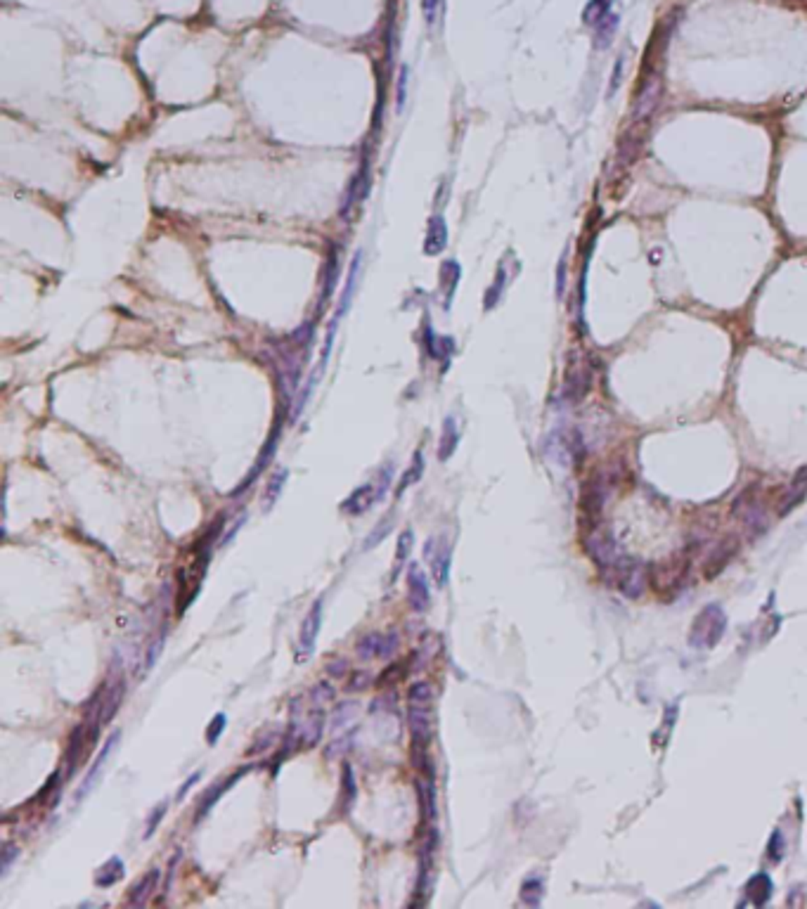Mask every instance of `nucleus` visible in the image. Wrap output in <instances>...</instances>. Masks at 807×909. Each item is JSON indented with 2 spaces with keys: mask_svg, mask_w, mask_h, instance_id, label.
Here are the masks:
<instances>
[{
  "mask_svg": "<svg viewBox=\"0 0 807 909\" xmlns=\"http://www.w3.org/2000/svg\"><path fill=\"white\" fill-rule=\"evenodd\" d=\"M389 483H391V469H384L381 471V481L367 483V486L358 488V491H353L351 498H348L344 505H341V512L351 514V516L365 514L367 509L374 505V502H379L384 498V491L389 488Z\"/></svg>",
  "mask_w": 807,
  "mask_h": 909,
  "instance_id": "nucleus-2",
  "label": "nucleus"
},
{
  "mask_svg": "<svg viewBox=\"0 0 807 909\" xmlns=\"http://www.w3.org/2000/svg\"><path fill=\"white\" fill-rule=\"evenodd\" d=\"M419 794H421V808H424L426 819H436V817H438V808H436V786H433V779H426V784H419Z\"/></svg>",
  "mask_w": 807,
  "mask_h": 909,
  "instance_id": "nucleus-22",
  "label": "nucleus"
},
{
  "mask_svg": "<svg viewBox=\"0 0 807 909\" xmlns=\"http://www.w3.org/2000/svg\"><path fill=\"white\" fill-rule=\"evenodd\" d=\"M421 467H424V462H421V455L417 453V457H414V462H412V467L405 471L403 481H401V486H398V493H396V495H398V498H401V495H403V491H405V488H407V486H410V483L414 481V478H419V471H421Z\"/></svg>",
  "mask_w": 807,
  "mask_h": 909,
  "instance_id": "nucleus-28",
  "label": "nucleus"
},
{
  "mask_svg": "<svg viewBox=\"0 0 807 909\" xmlns=\"http://www.w3.org/2000/svg\"><path fill=\"white\" fill-rule=\"evenodd\" d=\"M438 7H441V0H421V10H424V17H426L428 24H433L436 21Z\"/></svg>",
  "mask_w": 807,
  "mask_h": 909,
  "instance_id": "nucleus-33",
  "label": "nucleus"
},
{
  "mask_svg": "<svg viewBox=\"0 0 807 909\" xmlns=\"http://www.w3.org/2000/svg\"><path fill=\"white\" fill-rule=\"evenodd\" d=\"M521 900L530 907L540 905V900H543V881H540V878H528V881L521 885Z\"/></svg>",
  "mask_w": 807,
  "mask_h": 909,
  "instance_id": "nucleus-24",
  "label": "nucleus"
},
{
  "mask_svg": "<svg viewBox=\"0 0 807 909\" xmlns=\"http://www.w3.org/2000/svg\"><path fill=\"white\" fill-rule=\"evenodd\" d=\"M564 279H566V268L561 265V268H559V294L564 292Z\"/></svg>",
  "mask_w": 807,
  "mask_h": 909,
  "instance_id": "nucleus-37",
  "label": "nucleus"
},
{
  "mask_svg": "<svg viewBox=\"0 0 807 909\" xmlns=\"http://www.w3.org/2000/svg\"><path fill=\"white\" fill-rule=\"evenodd\" d=\"M407 600H410L412 609L419 613H424L428 604H431V590H428L426 573L419 566H412L410 573H407Z\"/></svg>",
  "mask_w": 807,
  "mask_h": 909,
  "instance_id": "nucleus-6",
  "label": "nucleus"
},
{
  "mask_svg": "<svg viewBox=\"0 0 807 909\" xmlns=\"http://www.w3.org/2000/svg\"><path fill=\"white\" fill-rule=\"evenodd\" d=\"M17 855H19V848H14L12 843L3 846V864H0V871H3V874H7V869H10V864Z\"/></svg>",
  "mask_w": 807,
  "mask_h": 909,
  "instance_id": "nucleus-32",
  "label": "nucleus"
},
{
  "mask_svg": "<svg viewBox=\"0 0 807 909\" xmlns=\"http://www.w3.org/2000/svg\"><path fill=\"white\" fill-rule=\"evenodd\" d=\"M658 98H661V81L658 76H651L647 83L642 86L639 95H637V102L632 107V119L634 121H647L654 109L658 105Z\"/></svg>",
  "mask_w": 807,
  "mask_h": 909,
  "instance_id": "nucleus-8",
  "label": "nucleus"
},
{
  "mask_svg": "<svg viewBox=\"0 0 807 909\" xmlns=\"http://www.w3.org/2000/svg\"><path fill=\"white\" fill-rule=\"evenodd\" d=\"M391 528H394V519H391V516H386V519H384L381 523H376V528L372 530V533H369V538H367L362 547H365V550H372L374 545L384 543V538L391 533Z\"/></svg>",
  "mask_w": 807,
  "mask_h": 909,
  "instance_id": "nucleus-25",
  "label": "nucleus"
},
{
  "mask_svg": "<svg viewBox=\"0 0 807 909\" xmlns=\"http://www.w3.org/2000/svg\"><path fill=\"white\" fill-rule=\"evenodd\" d=\"M405 100H407V66H403V69H401V78H398V102H396V107L403 109L405 107Z\"/></svg>",
  "mask_w": 807,
  "mask_h": 909,
  "instance_id": "nucleus-31",
  "label": "nucleus"
},
{
  "mask_svg": "<svg viewBox=\"0 0 807 909\" xmlns=\"http://www.w3.org/2000/svg\"><path fill=\"white\" fill-rule=\"evenodd\" d=\"M118 736H121V731H114L112 736H109V741L102 746V751L98 753V760H95L93 763V767L91 770H88V774H86V779H83V784L78 786V791H76V801H83V798L91 794V791L95 789V784H98L100 781V774H102V767L107 765V760H109V756H112V751L118 746Z\"/></svg>",
  "mask_w": 807,
  "mask_h": 909,
  "instance_id": "nucleus-7",
  "label": "nucleus"
},
{
  "mask_svg": "<svg viewBox=\"0 0 807 909\" xmlns=\"http://www.w3.org/2000/svg\"><path fill=\"white\" fill-rule=\"evenodd\" d=\"M225 725H227V718L223 713H218L216 718H213L211 722H209V727H206V744H216L218 739H220V734H223V729H225Z\"/></svg>",
  "mask_w": 807,
  "mask_h": 909,
  "instance_id": "nucleus-26",
  "label": "nucleus"
},
{
  "mask_svg": "<svg viewBox=\"0 0 807 909\" xmlns=\"http://www.w3.org/2000/svg\"><path fill=\"white\" fill-rule=\"evenodd\" d=\"M341 786H344V796H346V801H348V805L353 803V798H355V777H353V767L351 765H344V779H341Z\"/></svg>",
  "mask_w": 807,
  "mask_h": 909,
  "instance_id": "nucleus-30",
  "label": "nucleus"
},
{
  "mask_svg": "<svg viewBox=\"0 0 807 909\" xmlns=\"http://www.w3.org/2000/svg\"><path fill=\"white\" fill-rule=\"evenodd\" d=\"M407 720H410V731L414 739V746L417 749H426L433 739V715L428 706H410V713H407Z\"/></svg>",
  "mask_w": 807,
  "mask_h": 909,
  "instance_id": "nucleus-4",
  "label": "nucleus"
},
{
  "mask_svg": "<svg viewBox=\"0 0 807 909\" xmlns=\"http://www.w3.org/2000/svg\"><path fill=\"white\" fill-rule=\"evenodd\" d=\"M166 810H168V803L166 801L159 803L157 808L152 810V815H150V819H147V826H145V838H152V833L157 831V826L161 824V819H164Z\"/></svg>",
  "mask_w": 807,
  "mask_h": 909,
  "instance_id": "nucleus-27",
  "label": "nucleus"
},
{
  "mask_svg": "<svg viewBox=\"0 0 807 909\" xmlns=\"http://www.w3.org/2000/svg\"><path fill=\"white\" fill-rule=\"evenodd\" d=\"M123 874H125V869H123L121 857H109V860L102 864L98 871H95V883H98L100 888H109V885L121 881Z\"/></svg>",
  "mask_w": 807,
  "mask_h": 909,
  "instance_id": "nucleus-12",
  "label": "nucleus"
},
{
  "mask_svg": "<svg viewBox=\"0 0 807 909\" xmlns=\"http://www.w3.org/2000/svg\"><path fill=\"white\" fill-rule=\"evenodd\" d=\"M159 869H150L147 871V874L140 878V881L133 885L130 888V893H128V903L130 905H145L147 903V898L152 895L154 893V888H157V883H159Z\"/></svg>",
  "mask_w": 807,
  "mask_h": 909,
  "instance_id": "nucleus-11",
  "label": "nucleus"
},
{
  "mask_svg": "<svg viewBox=\"0 0 807 909\" xmlns=\"http://www.w3.org/2000/svg\"><path fill=\"white\" fill-rule=\"evenodd\" d=\"M358 268H360V254H355L353 265H351V275H348V282H346V289H344L341 306H339L334 320H339V317H341L346 310H348V306H351V299H353V292H355V279H358Z\"/></svg>",
  "mask_w": 807,
  "mask_h": 909,
  "instance_id": "nucleus-21",
  "label": "nucleus"
},
{
  "mask_svg": "<svg viewBox=\"0 0 807 909\" xmlns=\"http://www.w3.org/2000/svg\"><path fill=\"white\" fill-rule=\"evenodd\" d=\"M327 670L331 672V675L341 677V675H344V672L348 670V666H346V661H341V666H331V663H329V666H327Z\"/></svg>",
  "mask_w": 807,
  "mask_h": 909,
  "instance_id": "nucleus-36",
  "label": "nucleus"
},
{
  "mask_svg": "<svg viewBox=\"0 0 807 909\" xmlns=\"http://www.w3.org/2000/svg\"><path fill=\"white\" fill-rule=\"evenodd\" d=\"M367 672H355V675L351 677V684H348V689L351 692H355V689H365L367 687Z\"/></svg>",
  "mask_w": 807,
  "mask_h": 909,
  "instance_id": "nucleus-34",
  "label": "nucleus"
},
{
  "mask_svg": "<svg viewBox=\"0 0 807 909\" xmlns=\"http://www.w3.org/2000/svg\"><path fill=\"white\" fill-rule=\"evenodd\" d=\"M457 443H460V431H457V422L453 417H448L446 422H443V438H441V446H438V457L443 462L446 460H450V455L455 453L457 450Z\"/></svg>",
  "mask_w": 807,
  "mask_h": 909,
  "instance_id": "nucleus-15",
  "label": "nucleus"
},
{
  "mask_svg": "<svg viewBox=\"0 0 807 909\" xmlns=\"http://www.w3.org/2000/svg\"><path fill=\"white\" fill-rule=\"evenodd\" d=\"M446 240H448L446 223H443V218H436L431 223V230H428V237H426V251L428 254L441 251L443 247H446Z\"/></svg>",
  "mask_w": 807,
  "mask_h": 909,
  "instance_id": "nucleus-20",
  "label": "nucleus"
},
{
  "mask_svg": "<svg viewBox=\"0 0 807 909\" xmlns=\"http://www.w3.org/2000/svg\"><path fill=\"white\" fill-rule=\"evenodd\" d=\"M616 29H618V14L609 12L595 26V48L597 50H606V48H609L611 41H613V36H616Z\"/></svg>",
  "mask_w": 807,
  "mask_h": 909,
  "instance_id": "nucleus-14",
  "label": "nucleus"
},
{
  "mask_svg": "<svg viewBox=\"0 0 807 909\" xmlns=\"http://www.w3.org/2000/svg\"><path fill=\"white\" fill-rule=\"evenodd\" d=\"M199 779H202V772H195V774H192V777H190V779H185V784H183L180 789H178V796H175V798H178V801H183V798H185V794H187V789H192V786H195Z\"/></svg>",
  "mask_w": 807,
  "mask_h": 909,
  "instance_id": "nucleus-35",
  "label": "nucleus"
},
{
  "mask_svg": "<svg viewBox=\"0 0 807 909\" xmlns=\"http://www.w3.org/2000/svg\"><path fill=\"white\" fill-rule=\"evenodd\" d=\"M322 606H324V600L320 597V600H315V604L310 606L308 616L303 618V623H301L299 654H303V656H310L315 652V642H317V635H320V627H322Z\"/></svg>",
  "mask_w": 807,
  "mask_h": 909,
  "instance_id": "nucleus-3",
  "label": "nucleus"
},
{
  "mask_svg": "<svg viewBox=\"0 0 807 909\" xmlns=\"http://www.w3.org/2000/svg\"><path fill=\"white\" fill-rule=\"evenodd\" d=\"M426 557H428V561H431V575H433L436 587L443 590L448 582V575H450V559H453V552H450L446 540H441V550H436V554L426 552Z\"/></svg>",
  "mask_w": 807,
  "mask_h": 909,
  "instance_id": "nucleus-9",
  "label": "nucleus"
},
{
  "mask_svg": "<svg viewBox=\"0 0 807 909\" xmlns=\"http://www.w3.org/2000/svg\"><path fill=\"white\" fill-rule=\"evenodd\" d=\"M724 625H727V618H724L720 606H706V609L694 618L689 642L699 649L715 647L724 635Z\"/></svg>",
  "mask_w": 807,
  "mask_h": 909,
  "instance_id": "nucleus-1",
  "label": "nucleus"
},
{
  "mask_svg": "<svg viewBox=\"0 0 807 909\" xmlns=\"http://www.w3.org/2000/svg\"><path fill=\"white\" fill-rule=\"evenodd\" d=\"M431 697H433V689L428 682H414L410 689H407V701H410V706H428L431 704Z\"/></svg>",
  "mask_w": 807,
  "mask_h": 909,
  "instance_id": "nucleus-23",
  "label": "nucleus"
},
{
  "mask_svg": "<svg viewBox=\"0 0 807 909\" xmlns=\"http://www.w3.org/2000/svg\"><path fill=\"white\" fill-rule=\"evenodd\" d=\"M616 575V585L620 592L627 597H637L644 587V568L634 561H616V568H611Z\"/></svg>",
  "mask_w": 807,
  "mask_h": 909,
  "instance_id": "nucleus-5",
  "label": "nucleus"
},
{
  "mask_svg": "<svg viewBox=\"0 0 807 909\" xmlns=\"http://www.w3.org/2000/svg\"><path fill=\"white\" fill-rule=\"evenodd\" d=\"M412 545H414V535H412V530L410 528H405L401 535H398V547H396V559H394V575H391V580H396L398 578V573L403 571V566H405V561L410 559V552H412Z\"/></svg>",
  "mask_w": 807,
  "mask_h": 909,
  "instance_id": "nucleus-16",
  "label": "nucleus"
},
{
  "mask_svg": "<svg viewBox=\"0 0 807 909\" xmlns=\"http://www.w3.org/2000/svg\"><path fill=\"white\" fill-rule=\"evenodd\" d=\"M746 895H749V900L753 905H758V907L765 905L769 900V895H772V878H769L767 874L753 876L749 881V885H746Z\"/></svg>",
  "mask_w": 807,
  "mask_h": 909,
  "instance_id": "nucleus-13",
  "label": "nucleus"
},
{
  "mask_svg": "<svg viewBox=\"0 0 807 909\" xmlns=\"http://www.w3.org/2000/svg\"><path fill=\"white\" fill-rule=\"evenodd\" d=\"M287 476H289V471L282 469V471H277V474L268 481V491H265V498H263V509H265V512H270L272 505L277 502V498L282 495L284 483H287Z\"/></svg>",
  "mask_w": 807,
  "mask_h": 909,
  "instance_id": "nucleus-18",
  "label": "nucleus"
},
{
  "mask_svg": "<svg viewBox=\"0 0 807 909\" xmlns=\"http://www.w3.org/2000/svg\"><path fill=\"white\" fill-rule=\"evenodd\" d=\"M247 772H249V767H247V770H240V772H235L230 779L220 781V784H216V786H213L211 791H206V794H204V798H202V803H199V808H197V822H199V819H204L206 815H209V812H211V808H213V805H216V803L220 801V798H223V794H225V791H230V789H232V786L237 784V781H240V779H242V774H247Z\"/></svg>",
  "mask_w": 807,
  "mask_h": 909,
  "instance_id": "nucleus-10",
  "label": "nucleus"
},
{
  "mask_svg": "<svg viewBox=\"0 0 807 909\" xmlns=\"http://www.w3.org/2000/svg\"><path fill=\"white\" fill-rule=\"evenodd\" d=\"M310 699H313V704H324V701H331V699H334V687H331L329 682H320L313 692H310Z\"/></svg>",
  "mask_w": 807,
  "mask_h": 909,
  "instance_id": "nucleus-29",
  "label": "nucleus"
},
{
  "mask_svg": "<svg viewBox=\"0 0 807 909\" xmlns=\"http://www.w3.org/2000/svg\"><path fill=\"white\" fill-rule=\"evenodd\" d=\"M381 649H384V635H379V632L365 635V637L358 642V654H360V659H365V661L381 659Z\"/></svg>",
  "mask_w": 807,
  "mask_h": 909,
  "instance_id": "nucleus-17",
  "label": "nucleus"
},
{
  "mask_svg": "<svg viewBox=\"0 0 807 909\" xmlns=\"http://www.w3.org/2000/svg\"><path fill=\"white\" fill-rule=\"evenodd\" d=\"M611 5H613V0H590V5L585 7V12H582L585 24L597 26L599 21L611 12Z\"/></svg>",
  "mask_w": 807,
  "mask_h": 909,
  "instance_id": "nucleus-19",
  "label": "nucleus"
}]
</instances>
